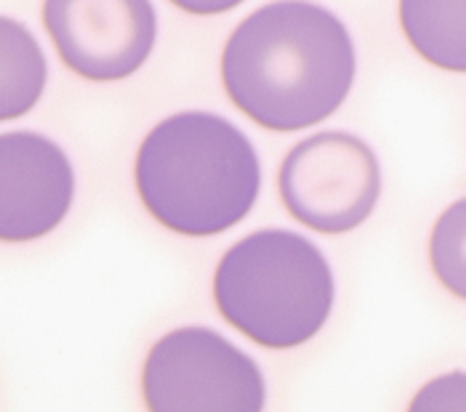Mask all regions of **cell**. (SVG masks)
<instances>
[{
	"instance_id": "obj_1",
	"label": "cell",
	"mask_w": 466,
	"mask_h": 412,
	"mask_svg": "<svg viewBox=\"0 0 466 412\" xmlns=\"http://www.w3.org/2000/svg\"><path fill=\"white\" fill-rule=\"evenodd\" d=\"M358 72L347 25L320 3L275 0L227 37L221 83L243 115L278 134H296L347 102Z\"/></svg>"
},
{
	"instance_id": "obj_2",
	"label": "cell",
	"mask_w": 466,
	"mask_h": 412,
	"mask_svg": "<svg viewBox=\"0 0 466 412\" xmlns=\"http://www.w3.org/2000/svg\"><path fill=\"white\" fill-rule=\"evenodd\" d=\"M144 207L184 237H214L256 206L261 166L251 138L214 112H179L144 136L137 155Z\"/></svg>"
},
{
	"instance_id": "obj_3",
	"label": "cell",
	"mask_w": 466,
	"mask_h": 412,
	"mask_svg": "<svg viewBox=\"0 0 466 412\" xmlns=\"http://www.w3.org/2000/svg\"><path fill=\"white\" fill-rule=\"evenodd\" d=\"M214 298L218 314L253 344L286 351L323 330L336 285L315 242L290 229H261L221 256Z\"/></svg>"
},
{
	"instance_id": "obj_4",
	"label": "cell",
	"mask_w": 466,
	"mask_h": 412,
	"mask_svg": "<svg viewBox=\"0 0 466 412\" xmlns=\"http://www.w3.org/2000/svg\"><path fill=\"white\" fill-rule=\"evenodd\" d=\"M142 391L152 412H258L267 402L253 357L208 327H179L152 346Z\"/></svg>"
},
{
	"instance_id": "obj_5",
	"label": "cell",
	"mask_w": 466,
	"mask_h": 412,
	"mask_svg": "<svg viewBox=\"0 0 466 412\" xmlns=\"http://www.w3.org/2000/svg\"><path fill=\"white\" fill-rule=\"evenodd\" d=\"M286 210L323 235L358 229L381 197V168L362 138L323 131L299 141L278 176Z\"/></svg>"
},
{
	"instance_id": "obj_6",
	"label": "cell",
	"mask_w": 466,
	"mask_h": 412,
	"mask_svg": "<svg viewBox=\"0 0 466 412\" xmlns=\"http://www.w3.org/2000/svg\"><path fill=\"white\" fill-rule=\"evenodd\" d=\"M43 25L59 59L94 83L131 77L157 40L152 0H43Z\"/></svg>"
},
{
	"instance_id": "obj_7",
	"label": "cell",
	"mask_w": 466,
	"mask_h": 412,
	"mask_svg": "<svg viewBox=\"0 0 466 412\" xmlns=\"http://www.w3.org/2000/svg\"><path fill=\"white\" fill-rule=\"evenodd\" d=\"M75 171L65 149L33 131L0 134V242H33L70 213Z\"/></svg>"
},
{
	"instance_id": "obj_8",
	"label": "cell",
	"mask_w": 466,
	"mask_h": 412,
	"mask_svg": "<svg viewBox=\"0 0 466 412\" xmlns=\"http://www.w3.org/2000/svg\"><path fill=\"white\" fill-rule=\"evenodd\" d=\"M413 51L445 72H466V0H400Z\"/></svg>"
},
{
	"instance_id": "obj_9",
	"label": "cell",
	"mask_w": 466,
	"mask_h": 412,
	"mask_svg": "<svg viewBox=\"0 0 466 412\" xmlns=\"http://www.w3.org/2000/svg\"><path fill=\"white\" fill-rule=\"evenodd\" d=\"M48 62L22 22L0 16V123L27 115L43 96Z\"/></svg>"
},
{
	"instance_id": "obj_10",
	"label": "cell",
	"mask_w": 466,
	"mask_h": 412,
	"mask_svg": "<svg viewBox=\"0 0 466 412\" xmlns=\"http://www.w3.org/2000/svg\"><path fill=\"white\" fill-rule=\"evenodd\" d=\"M431 272L445 290L466 301V197L437 218L430 240Z\"/></svg>"
},
{
	"instance_id": "obj_11",
	"label": "cell",
	"mask_w": 466,
	"mask_h": 412,
	"mask_svg": "<svg viewBox=\"0 0 466 412\" xmlns=\"http://www.w3.org/2000/svg\"><path fill=\"white\" fill-rule=\"evenodd\" d=\"M410 410H466V373H448L427 383L410 402Z\"/></svg>"
},
{
	"instance_id": "obj_12",
	"label": "cell",
	"mask_w": 466,
	"mask_h": 412,
	"mask_svg": "<svg viewBox=\"0 0 466 412\" xmlns=\"http://www.w3.org/2000/svg\"><path fill=\"white\" fill-rule=\"evenodd\" d=\"M171 3L195 16H214V14H227V11L238 8L246 0H171Z\"/></svg>"
}]
</instances>
